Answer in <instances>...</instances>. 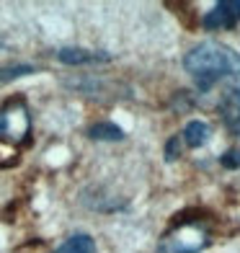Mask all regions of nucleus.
<instances>
[{
    "mask_svg": "<svg viewBox=\"0 0 240 253\" xmlns=\"http://www.w3.org/2000/svg\"><path fill=\"white\" fill-rule=\"evenodd\" d=\"M184 70L191 75L201 93H207L222 78L240 75V52L220 42H201L186 52Z\"/></svg>",
    "mask_w": 240,
    "mask_h": 253,
    "instance_id": "1",
    "label": "nucleus"
},
{
    "mask_svg": "<svg viewBox=\"0 0 240 253\" xmlns=\"http://www.w3.org/2000/svg\"><path fill=\"white\" fill-rule=\"evenodd\" d=\"M209 246V233L199 222H178L176 233H168L158 246V253H199Z\"/></svg>",
    "mask_w": 240,
    "mask_h": 253,
    "instance_id": "2",
    "label": "nucleus"
},
{
    "mask_svg": "<svg viewBox=\"0 0 240 253\" xmlns=\"http://www.w3.org/2000/svg\"><path fill=\"white\" fill-rule=\"evenodd\" d=\"M29 129H31V117H29L26 103L21 98L8 101L0 109V137L10 142H21L29 137Z\"/></svg>",
    "mask_w": 240,
    "mask_h": 253,
    "instance_id": "3",
    "label": "nucleus"
},
{
    "mask_svg": "<svg viewBox=\"0 0 240 253\" xmlns=\"http://www.w3.org/2000/svg\"><path fill=\"white\" fill-rule=\"evenodd\" d=\"M238 21H240V0H220L201 18V26L207 31H225V29H235Z\"/></svg>",
    "mask_w": 240,
    "mask_h": 253,
    "instance_id": "4",
    "label": "nucleus"
},
{
    "mask_svg": "<svg viewBox=\"0 0 240 253\" xmlns=\"http://www.w3.org/2000/svg\"><path fill=\"white\" fill-rule=\"evenodd\" d=\"M220 117L227 132L240 137V88H230L220 101Z\"/></svg>",
    "mask_w": 240,
    "mask_h": 253,
    "instance_id": "5",
    "label": "nucleus"
},
{
    "mask_svg": "<svg viewBox=\"0 0 240 253\" xmlns=\"http://www.w3.org/2000/svg\"><path fill=\"white\" fill-rule=\"evenodd\" d=\"M57 60L65 65H93V62H109L111 54L106 52H90V49H80V47H65L57 52Z\"/></svg>",
    "mask_w": 240,
    "mask_h": 253,
    "instance_id": "6",
    "label": "nucleus"
},
{
    "mask_svg": "<svg viewBox=\"0 0 240 253\" xmlns=\"http://www.w3.org/2000/svg\"><path fill=\"white\" fill-rule=\"evenodd\" d=\"M209 137H212V126L204 122V119H191L186 126H184V132H181V140H184L189 147H204L209 142Z\"/></svg>",
    "mask_w": 240,
    "mask_h": 253,
    "instance_id": "7",
    "label": "nucleus"
},
{
    "mask_svg": "<svg viewBox=\"0 0 240 253\" xmlns=\"http://www.w3.org/2000/svg\"><path fill=\"white\" fill-rule=\"evenodd\" d=\"M88 137L101 142H117V140H124V129L114 122H96L93 126H88Z\"/></svg>",
    "mask_w": 240,
    "mask_h": 253,
    "instance_id": "8",
    "label": "nucleus"
},
{
    "mask_svg": "<svg viewBox=\"0 0 240 253\" xmlns=\"http://www.w3.org/2000/svg\"><path fill=\"white\" fill-rule=\"evenodd\" d=\"M54 253H96V240L85 233H75L65 240Z\"/></svg>",
    "mask_w": 240,
    "mask_h": 253,
    "instance_id": "9",
    "label": "nucleus"
},
{
    "mask_svg": "<svg viewBox=\"0 0 240 253\" xmlns=\"http://www.w3.org/2000/svg\"><path fill=\"white\" fill-rule=\"evenodd\" d=\"M220 166L222 168H227V170H235V168H240V150H227L222 158H220Z\"/></svg>",
    "mask_w": 240,
    "mask_h": 253,
    "instance_id": "10",
    "label": "nucleus"
},
{
    "mask_svg": "<svg viewBox=\"0 0 240 253\" xmlns=\"http://www.w3.org/2000/svg\"><path fill=\"white\" fill-rule=\"evenodd\" d=\"M181 153V142H178V137H170V140L165 142V160L168 163H173V160L178 158Z\"/></svg>",
    "mask_w": 240,
    "mask_h": 253,
    "instance_id": "11",
    "label": "nucleus"
}]
</instances>
